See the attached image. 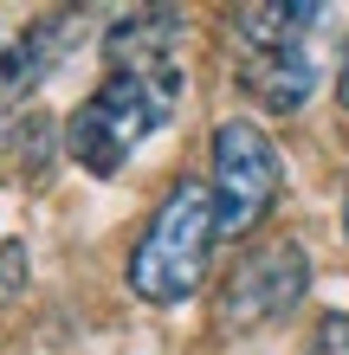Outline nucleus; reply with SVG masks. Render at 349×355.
<instances>
[{"instance_id": "f257e3e1", "label": "nucleus", "mask_w": 349, "mask_h": 355, "mask_svg": "<svg viewBox=\"0 0 349 355\" xmlns=\"http://www.w3.org/2000/svg\"><path fill=\"white\" fill-rule=\"evenodd\" d=\"M175 103H181V65L175 58H130V65H110L104 85L71 110L65 149H71L78 168L117 175L136 142L155 136L162 123L175 116Z\"/></svg>"}, {"instance_id": "f03ea898", "label": "nucleus", "mask_w": 349, "mask_h": 355, "mask_svg": "<svg viewBox=\"0 0 349 355\" xmlns=\"http://www.w3.org/2000/svg\"><path fill=\"white\" fill-rule=\"evenodd\" d=\"M214 239H220V214H214V187L201 181H175L162 207L149 214L142 239L130 245V265L123 278L142 304H188L201 278H207V259H214Z\"/></svg>"}, {"instance_id": "7ed1b4c3", "label": "nucleus", "mask_w": 349, "mask_h": 355, "mask_svg": "<svg viewBox=\"0 0 349 355\" xmlns=\"http://www.w3.org/2000/svg\"><path fill=\"white\" fill-rule=\"evenodd\" d=\"M278 194H284V162L272 149V136L246 116H227L214 130V214H220V233L246 239L253 226H265Z\"/></svg>"}, {"instance_id": "20e7f679", "label": "nucleus", "mask_w": 349, "mask_h": 355, "mask_svg": "<svg viewBox=\"0 0 349 355\" xmlns=\"http://www.w3.org/2000/svg\"><path fill=\"white\" fill-rule=\"evenodd\" d=\"M304 284H311V252H304L298 239L253 245V252L227 271V284H220V297H214L220 336H253V329L291 317L298 297H304Z\"/></svg>"}, {"instance_id": "39448f33", "label": "nucleus", "mask_w": 349, "mask_h": 355, "mask_svg": "<svg viewBox=\"0 0 349 355\" xmlns=\"http://www.w3.org/2000/svg\"><path fill=\"white\" fill-rule=\"evenodd\" d=\"M239 85L259 110L272 116H298L317 91V65L304 46H265V52H239Z\"/></svg>"}, {"instance_id": "423d86ee", "label": "nucleus", "mask_w": 349, "mask_h": 355, "mask_svg": "<svg viewBox=\"0 0 349 355\" xmlns=\"http://www.w3.org/2000/svg\"><path fill=\"white\" fill-rule=\"evenodd\" d=\"M58 33H65V19H46V26L19 33L13 46L0 52V97H19V91H33L39 78L52 71V58H58Z\"/></svg>"}, {"instance_id": "0eeeda50", "label": "nucleus", "mask_w": 349, "mask_h": 355, "mask_svg": "<svg viewBox=\"0 0 349 355\" xmlns=\"http://www.w3.org/2000/svg\"><path fill=\"white\" fill-rule=\"evenodd\" d=\"M311 355H349V310H323V317H317Z\"/></svg>"}, {"instance_id": "6e6552de", "label": "nucleus", "mask_w": 349, "mask_h": 355, "mask_svg": "<svg viewBox=\"0 0 349 355\" xmlns=\"http://www.w3.org/2000/svg\"><path fill=\"white\" fill-rule=\"evenodd\" d=\"M337 103L349 110V58H343V78H337Z\"/></svg>"}, {"instance_id": "1a4fd4ad", "label": "nucleus", "mask_w": 349, "mask_h": 355, "mask_svg": "<svg viewBox=\"0 0 349 355\" xmlns=\"http://www.w3.org/2000/svg\"><path fill=\"white\" fill-rule=\"evenodd\" d=\"M343 233H349V200H343Z\"/></svg>"}]
</instances>
